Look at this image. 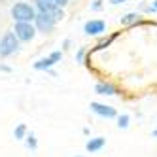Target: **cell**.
<instances>
[{"label": "cell", "instance_id": "obj_13", "mask_svg": "<svg viewBox=\"0 0 157 157\" xmlns=\"http://www.w3.org/2000/svg\"><path fill=\"white\" fill-rule=\"evenodd\" d=\"M138 21V13H127L125 17H121V25H132Z\"/></svg>", "mask_w": 157, "mask_h": 157}, {"label": "cell", "instance_id": "obj_18", "mask_svg": "<svg viewBox=\"0 0 157 157\" xmlns=\"http://www.w3.org/2000/svg\"><path fill=\"white\" fill-rule=\"evenodd\" d=\"M83 55H85V49H80V51H78V55H76V61L82 63L83 61Z\"/></svg>", "mask_w": 157, "mask_h": 157}, {"label": "cell", "instance_id": "obj_24", "mask_svg": "<svg viewBox=\"0 0 157 157\" xmlns=\"http://www.w3.org/2000/svg\"><path fill=\"white\" fill-rule=\"evenodd\" d=\"M76 157H82V155H76Z\"/></svg>", "mask_w": 157, "mask_h": 157}, {"label": "cell", "instance_id": "obj_12", "mask_svg": "<svg viewBox=\"0 0 157 157\" xmlns=\"http://www.w3.org/2000/svg\"><path fill=\"white\" fill-rule=\"evenodd\" d=\"M25 140H27V148H29V150H32V151H34V150L38 148V140H36V136H34L32 132H27Z\"/></svg>", "mask_w": 157, "mask_h": 157}, {"label": "cell", "instance_id": "obj_5", "mask_svg": "<svg viewBox=\"0 0 157 157\" xmlns=\"http://www.w3.org/2000/svg\"><path fill=\"white\" fill-rule=\"evenodd\" d=\"M106 30V23L102 19H93V21H87L85 27H83V32L89 36H95V34H102Z\"/></svg>", "mask_w": 157, "mask_h": 157}, {"label": "cell", "instance_id": "obj_17", "mask_svg": "<svg viewBox=\"0 0 157 157\" xmlns=\"http://www.w3.org/2000/svg\"><path fill=\"white\" fill-rule=\"evenodd\" d=\"M49 57H51V59H53L55 63H59V61L63 59V53H61V51H53V53L49 55Z\"/></svg>", "mask_w": 157, "mask_h": 157}, {"label": "cell", "instance_id": "obj_22", "mask_svg": "<svg viewBox=\"0 0 157 157\" xmlns=\"http://www.w3.org/2000/svg\"><path fill=\"white\" fill-rule=\"evenodd\" d=\"M151 136H155V138H157V129H155V131L151 132Z\"/></svg>", "mask_w": 157, "mask_h": 157}, {"label": "cell", "instance_id": "obj_10", "mask_svg": "<svg viewBox=\"0 0 157 157\" xmlns=\"http://www.w3.org/2000/svg\"><path fill=\"white\" fill-rule=\"evenodd\" d=\"M27 132H29L27 125H25V123H19V125L15 127V131H13V136H15V140H23L27 136Z\"/></svg>", "mask_w": 157, "mask_h": 157}, {"label": "cell", "instance_id": "obj_20", "mask_svg": "<svg viewBox=\"0 0 157 157\" xmlns=\"http://www.w3.org/2000/svg\"><path fill=\"white\" fill-rule=\"evenodd\" d=\"M0 70H2V72H10L12 68H10V66H4V64H0Z\"/></svg>", "mask_w": 157, "mask_h": 157}, {"label": "cell", "instance_id": "obj_4", "mask_svg": "<svg viewBox=\"0 0 157 157\" xmlns=\"http://www.w3.org/2000/svg\"><path fill=\"white\" fill-rule=\"evenodd\" d=\"M13 32L19 42H32L36 36V27L32 23H21V21H15Z\"/></svg>", "mask_w": 157, "mask_h": 157}, {"label": "cell", "instance_id": "obj_8", "mask_svg": "<svg viewBox=\"0 0 157 157\" xmlns=\"http://www.w3.org/2000/svg\"><path fill=\"white\" fill-rule=\"evenodd\" d=\"M95 93L97 95H116V87L112 83H97L95 85Z\"/></svg>", "mask_w": 157, "mask_h": 157}, {"label": "cell", "instance_id": "obj_16", "mask_svg": "<svg viewBox=\"0 0 157 157\" xmlns=\"http://www.w3.org/2000/svg\"><path fill=\"white\" fill-rule=\"evenodd\" d=\"M91 10H93V12H100V10H102V0H93Z\"/></svg>", "mask_w": 157, "mask_h": 157}, {"label": "cell", "instance_id": "obj_9", "mask_svg": "<svg viewBox=\"0 0 157 157\" xmlns=\"http://www.w3.org/2000/svg\"><path fill=\"white\" fill-rule=\"evenodd\" d=\"M53 64H57L51 57H46V59H40V61H36L34 63V70H49Z\"/></svg>", "mask_w": 157, "mask_h": 157}, {"label": "cell", "instance_id": "obj_3", "mask_svg": "<svg viewBox=\"0 0 157 157\" xmlns=\"http://www.w3.org/2000/svg\"><path fill=\"white\" fill-rule=\"evenodd\" d=\"M55 23L57 21L53 19L51 13L48 12H36V17H34V27H36V32L40 34H49L55 29Z\"/></svg>", "mask_w": 157, "mask_h": 157}, {"label": "cell", "instance_id": "obj_7", "mask_svg": "<svg viewBox=\"0 0 157 157\" xmlns=\"http://www.w3.org/2000/svg\"><path fill=\"white\" fill-rule=\"evenodd\" d=\"M104 146H106V138L97 136V138H91V140L85 144V150H87L89 153H95V151H98V150H102Z\"/></svg>", "mask_w": 157, "mask_h": 157}, {"label": "cell", "instance_id": "obj_15", "mask_svg": "<svg viewBox=\"0 0 157 157\" xmlns=\"http://www.w3.org/2000/svg\"><path fill=\"white\" fill-rule=\"evenodd\" d=\"M129 121H131V117H129L127 114L119 116V117H117V127H119V129H127V127H129Z\"/></svg>", "mask_w": 157, "mask_h": 157}, {"label": "cell", "instance_id": "obj_1", "mask_svg": "<svg viewBox=\"0 0 157 157\" xmlns=\"http://www.w3.org/2000/svg\"><path fill=\"white\" fill-rule=\"evenodd\" d=\"M36 17L34 6H30L29 2H15L12 6V19L21 21V23H32Z\"/></svg>", "mask_w": 157, "mask_h": 157}, {"label": "cell", "instance_id": "obj_6", "mask_svg": "<svg viewBox=\"0 0 157 157\" xmlns=\"http://www.w3.org/2000/svg\"><path fill=\"white\" fill-rule=\"evenodd\" d=\"M89 108H91L95 114L102 116V117H106V119H112V117H116V116H117L116 108L106 106V104H100V102H91V106H89Z\"/></svg>", "mask_w": 157, "mask_h": 157}, {"label": "cell", "instance_id": "obj_11", "mask_svg": "<svg viewBox=\"0 0 157 157\" xmlns=\"http://www.w3.org/2000/svg\"><path fill=\"white\" fill-rule=\"evenodd\" d=\"M36 8H38V12H48L51 13V10L55 8L53 2H48V0H36Z\"/></svg>", "mask_w": 157, "mask_h": 157}, {"label": "cell", "instance_id": "obj_2", "mask_svg": "<svg viewBox=\"0 0 157 157\" xmlns=\"http://www.w3.org/2000/svg\"><path fill=\"white\" fill-rule=\"evenodd\" d=\"M19 51V40L13 30L4 32V36L0 38V57H12Z\"/></svg>", "mask_w": 157, "mask_h": 157}, {"label": "cell", "instance_id": "obj_14", "mask_svg": "<svg viewBox=\"0 0 157 157\" xmlns=\"http://www.w3.org/2000/svg\"><path fill=\"white\" fill-rule=\"evenodd\" d=\"M51 15H53L55 21H63V19H64V10H63L61 6H55V8L51 10Z\"/></svg>", "mask_w": 157, "mask_h": 157}, {"label": "cell", "instance_id": "obj_21", "mask_svg": "<svg viewBox=\"0 0 157 157\" xmlns=\"http://www.w3.org/2000/svg\"><path fill=\"white\" fill-rule=\"evenodd\" d=\"M119 2H123V0H112V4H119Z\"/></svg>", "mask_w": 157, "mask_h": 157}, {"label": "cell", "instance_id": "obj_19", "mask_svg": "<svg viewBox=\"0 0 157 157\" xmlns=\"http://www.w3.org/2000/svg\"><path fill=\"white\" fill-rule=\"evenodd\" d=\"M53 4H55V6H61V8H64L66 4H68V0H53Z\"/></svg>", "mask_w": 157, "mask_h": 157}, {"label": "cell", "instance_id": "obj_23", "mask_svg": "<svg viewBox=\"0 0 157 157\" xmlns=\"http://www.w3.org/2000/svg\"><path fill=\"white\" fill-rule=\"evenodd\" d=\"M155 8H157V0H155Z\"/></svg>", "mask_w": 157, "mask_h": 157}]
</instances>
